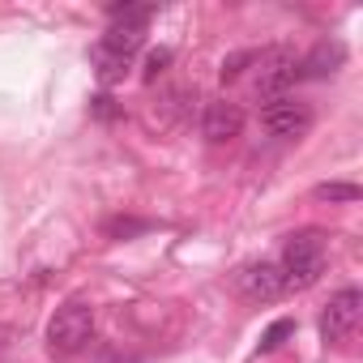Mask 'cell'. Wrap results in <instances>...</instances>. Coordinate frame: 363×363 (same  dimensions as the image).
Returning <instances> with one entry per match:
<instances>
[{
  "instance_id": "cell-1",
  "label": "cell",
  "mask_w": 363,
  "mask_h": 363,
  "mask_svg": "<svg viewBox=\"0 0 363 363\" xmlns=\"http://www.w3.org/2000/svg\"><path fill=\"white\" fill-rule=\"evenodd\" d=\"M325 261H329L325 257V235L320 231H295L282 244V261H278L286 291H308L312 282H320Z\"/></svg>"
},
{
  "instance_id": "cell-2",
  "label": "cell",
  "mask_w": 363,
  "mask_h": 363,
  "mask_svg": "<svg viewBox=\"0 0 363 363\" xmlns=\"http://www.w3.org/2000/svg\"><path fill=\"white\" fill-rule=\"evenodd\" d=\"M145 43V30H133V26H107V35L90 48V65H94V77L103 86H116L128 69H133V56L141 52Z\"/></svg>"
},
{
  "instance_id": "cell-3",
  "label": "cell",
  "mask_w": 363,
  "mask_h": 363,
  "mask_svg": "<svg viewBox=\"0 0 363 363\" xmlns=\"http://www.w3.org/2000/svg\"><path fill=\"white\" fill-rule=\"evenodd\" d=\"M90 337H94V308L86 303H65L48 320V346L56 354H77Z\"/></svg>"
},
{
  "instance_id": "cell-4",
  "label": "cell",
  "mask_w": 363,
  "mask_h": 363,
  "mask_svg": "<svg viewBox=\"0 0 363 363\" xmlns=\"http://www.w3.org/2000/svg\"><path fill=\"white\" fill-rule=\"evenodd\" d=\"M257 65H261V77H257V94L265 103L291 94V86L299 82V56L291 48H274V52H257Z\"/></svg>"
},
{
  "instance_id": "cell-5",
  "label": "cell",
  "mask_w": 363,
  "mask_h": 363,
  "mask_svg": "<svg viewBox=\"0 0 363 363\" xmlns=\"http://www.w3.org/2000/svg\"><path fill=\"white\" fill-rule=\"evenodd\" d=\"M312 107L303 103V99H295V94H282V99H274V103H265L261 107V124H265V133L269 137H282V141H295V137H303L308 128H312Z\"/></svg>"
},
{
  "instance_id": "cell-6",
  "label": "cell",
  "mask_w": 363,
  "mask_h": 363,
  "mask_svg": "<svg viewBox=\"0 0 363 363\" xmlns=\"http://www.w3.org/2000/svg\"><path fill=\"white\" fill-rule=\"evenodd\" d=\"M359 316H363V295H359V286H342L337 295H329V303H325V312H320V337H325V342H346V337L354 333Z\"/></svg>"
},
{
  "instance_id": "cell-7",
  "label": "cell",
  "mask_w": 363,
  "mask_h": 363,
  "mask_svg": "<svg viewBox=\"0 0 363 363\" xmlns=\"http://www.w3.org/2000/svg\"><path fill=\"white\" fill-rule=\"evenodd\" d=\"M240 133H244V107H240V103H231V99L206 103V111H201V137H206V141L223 145V141H231V137H240Z\"/></svg>"
},
{
  "instance_id": "cell-8",
  "label": "cell",
  "mask_w": 363,
  "mask_h": 363,
  "mask_svg": "<svg viewBox=\"0 0 363 363\" xmlns=\"http://www.w3.org/2000/svg\"><path fill=\"white\" fill-rule=\"evenodd\" d=\"M240 291L257 303H274L286 295V282H282V269L274 261H252L240 269Z\"/></svg>"
},
{
  "instance_id": "cell-9",
  "label": "cell",
  "mask_w": 363,
  "mask_h": 363,
  "mask_svg": "<svg viewBox=\"0 0 363 363\" xmlns=\"http://www.w3.org/2000/svg\"><path fill=\"white\" fill-rule=\"evenodd\" d=\"M346 65V48L337 39H320L308 56H299V82L303 77H333Z\"/></svg>"
},
{
  "instance_id": "cell-10",
  "label": "cell",
  "mask_w": 363,
  "mask_h": 363,
  "mask_svg": "<svg viewBox=\"0 0 363 363\" xmlns=\"http://www.w3.org/2000/svg\"><path fill=\"white\" fill-rule=\"evenodd\" d=\"M154 5H107V22L111 26H133V30H145L154 22Z\"/></svg>"
},
{
  "instance_id": "cell-11",
  "label": "cell",
  "mask_w": 363,
  "mask_h": 363,
  "mask_svg": "<svg viewBox=\"0 0 363 363\" xmlns=\"http://www.w3.org/2000/svg\"><path fill=\"white\" fill-rule=\"evenodd\" d=\"M316 201H337V206H354L359 197H363V189L359 184H350V179H329V184H316V193H312Z\"/></svg>"
},
{
  "instance_id": "cell-12",
  "label": "cell",
  "mask_w": 363,
  "mask_h": 363,
  "mask_svg": "<svg viewBox=\"0 0 363 363\" xmlns=\"http://www.w3.org/2000/svg\"><path fill=\"white\" fill-rule=\"evenodd\" d=\"M291 333H295V320H291V316H282V320H274V325H269V329L261 333V354H269V350H278V346H282V342H286Z\"/></svg>"
},
{
  "instance_id": "cell-13",
  "label": "cell",
  "mask_w": 363,
  "mask_h": 363,
  "mask_svg": "<svg viewBox=\"0 0 363 363\" xmlns=\"http://www.w3.org/2000/svg\"><path fill=\"white\" fill-rule=\"evenodd\" d=\"M154 223H145V218H111L107 223V235L111 240H128V235H141V231H150Z\"/></svg>"
},
{
  "instance_id": "cell-14",
  "label": "cell",
  "mask_w": 363,
  "mask_h": 363,
  "mask_svg": "<svg viewBox=\"0 0 363 363\" xmlns=\"http://www.w3.org/2000/svg\"><path fill=\"white\" fill-rule=\"evenodd\" d=\"M244 65H257V52H235V56H227V60H223V82H235V77L244 73Z\"/></svg>"
},
{
  "instance_id": "cell-15",
  "label": "cell",
  "mask_w": 363,
  "mask_h": 363,
  "mask_svg": "<svg viewBox=\"0 0 363 363\" xmlns=\"http://www.w3.org/2000/svg\"><path fill=\"white\" fill-rule=\"evenodd\" d=\"M167 65H171V52H167V48L150 52V56H145V82H158V73H162Z\"/></svg>"
},
{
  "instance_id": "cell-16",
  "label": "cell",
  "mask_w": 363,
  "mask_h": 363,
  "mask_svg": "<svg viewBox=\"0 0 363 363\" xmlns=\"http://www.w3.org/2000/svg\"><path fill=\"white\" fill-rule=\"evenodd\" d=\"M90 103H94V107H90V111H94V116H99V120H111V116H120V111H116V107H111V99H107V94H99V99H90Z\"/></svg>"
},
{
  "instance_id": "cell-17",
  "label": "cell",
  "mask_w": 363,
  "mask_h": 363,
  "mask_svg": "<svg viewBox=\"0 0 363 363\" xmlns=\"http://www.w3.org/2000/svg\"><path fill=\"white\" fill-rule=\"evenodd\" d=\"M9 337H13V325H0V354L9 350Z\"/></svg>"
}]
</instances>
